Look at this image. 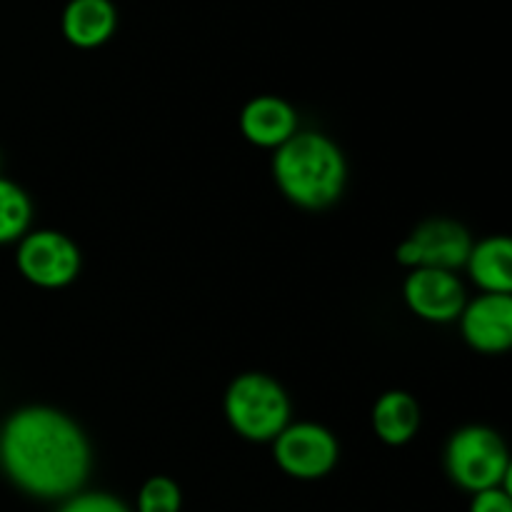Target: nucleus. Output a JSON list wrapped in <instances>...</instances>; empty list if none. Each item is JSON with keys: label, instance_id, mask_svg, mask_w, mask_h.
Masks as SVG:
<instances>
[{"label": "nucleus", "instance_id": "obj_1", "mask_svg": "<svg viewBox=\"0 0 512 512\" xmlns=\"http://www.w3.org/2000/svg\"><path fill=\"white\" fill-rule=\"evenodd\" d=\"M0 463L33 498H70L90 473V445L73 418L45 405H28L15 410L0 430Z\"/></svg>", "mask_w": 512, "mask_h": 512}, {"label": "nucleus", "instance_id": "obj_2", "mask_svg": "<svg viewBox=\"0 0 512 512\" xmlns=\"http://www.w3.org/2000/svg\"><path fill=\"white\" fill-rule=\"evenodd\" d=\"M273 178L280 193L305 210H323L343 195L348 180L343 150L323 133H295L273 155Z\"/></svg>", "mask_w": 512, "mask_h": 512}, {"label": "nucleus", "instance_id": "obj_3", "mask_svg": "<svg viewBox=\"0 0 512 512\" xmlns=\"http://www.w3.org/2000/svg\"><path fill=\"white\" fill-rule=\"evenodd\" d=\"M230 428L253 443H273L290 423V398L283 385L265 373H243L228 385L223 400Z\"/></svg>", "mask_w": 512, "mask_h": 512}, {"label": "nucleus", "instance_id": "obj_4", "mask_svg": "<svg viewBox=\"0 0 512 512\" xmlns=\"http://www.w3.org/2000/svg\"><path fill=\"white\" fill-rule=\"evenodd\" d=\"M445 470L468 493L508 488L510 455L503 438L485 425L460 428L445 448Z\"/></svg>", "mask_w": 512, "mask_h": 512}, {"label": "nucleus", "instance_id": "obj_5", "mask_svg": "<svg viewBox=\"0 0 512 512\" xmlns=\"http://www.w3.org/2000/svg\"><path fill=\"white\" fill-rule=\"evenodd\" d=\"M15 265L28 283L58 290L73 283L80 273V250L58 230H28L18 240Z\"/></svg>", "mask_w": 512, "mask_h": 512}, {"label": "nucleus", "instance_id": "obj_6", "mask_svg": "<svg viewBox=\"0 0 512 512\" xmlns=\"http://www.w3.org/2000/svg\"><path fill=\"white\" fill-rule=\"evenodd\" d=\"M473 238L453 218H428L398 245V263L410 270L433 268L450 270L465 268Z\"/></svg>", "mask_w": 512, "mask_h": 512}, {"label": "nucleus", "instance_id": "obj_7", "mask_svg": "<svg viewBox=\"0 0 512 512\" xmlns=\"http://www.w3.org/2000/svg\"><path fill=\"white\" fill-rule=\"evenodd\" d=\"M273 455L285 475L298 480L325 478L338 463V440L318 423H288L273 440Z\"/></svg>", "mask_w": 512, "mask_h": 512}, {"label": "nucleus", "instance_id": "obj_8", "mask_svg": "<svg viewBox=\"0 0 512 512\" xmlns=\"http://www.w3.org/2000/svg\"><path fill=\"white\" fill-rule=\"evenodd\" d=\"M405 305L418 318L430 323H450L458 320L465 308V288L460 278L450 270L418 268L405 278L403 285Z\"/></svg>", "mask_w": 512, "mask_h": 512}, {"label": "nucleus", "instance_id": "obj_9", "mask_svg": "<svg viewBox=\"0 0 512 512\" xmlns=\"http://www.w3.org/2000/svg\"><path fill=\"white\" fill-rule=\"evenodd\" d=\"M460 330L465 343L478 353H505L512 345V295L483 293L473 303H465Z\"/></svg>", "mask_w": 512, "mask_h": 512}, {"label": "nucleus", "instance_id": "obj_10", "mask_svg": "<svg viewBox=\"0 0 512 512\" xmlns=\"http://www.w3.org/2000/svg\"><path fill=\"white\" fill-rule=\"evenodd\" d=\"M240 133L258 148L278 150L298 133V113L278 95H258L248 100L240 113Z\"/></svg>", "mask_w": 512, "mask_h": 512}, {"label": "nucleus", "instance_id": "obj_11", "mask_svg": "<svg viewBox=\"0 0 512 512\" xmlns=\"http://www.w3.org/2000/svg\"><path fill=\"white\" fill-rule=\"evenodd\" d=\"M118 28V8L113 0H68L60 15L63 38L73 48L93 50L108 43Z\"/></svg>", "mask_w": 512, "mask_h": 512}, {"label": "nucleus", "instance_id": "obj_12", "mask_svg": "<svg viewBox=\"0 0 512 512\" xmlns=\"http://www.w3.org/2000/svg\"><path fill=\"white\" fill-rule=\"evenodd\" d=\"M470 278L483 293H512V243L505 235H493L473 243L468 255Z\"/></svg>", "mask_w": 512, "mask_h": 512}, {"label": "nucleus", "instance_id": "obj_13", "mask_svg": "<svg viewBox=\"0 0 512 512\" xmlns=\"http://www.w3.org/2000/svg\"><path fill=\"white\" fill-rule=\"evenodd\" d=\"M420 428V405L405 390H388L373 405V430L385 445L410 443Z\"/></svg>", "mask_w": 512, "mask_h": 512}, {"label": "nucleus", "instance_id": "obj_14", "mask_svg": "<svg viewBox=\"0 0 512 512\" xmlns=\"http://www.w3.org/2000/svg\"><path fill=\"white\" fill-rule=\"evenodd\" d=\"M33 203L28 193L13 180L0 175V245L18 243L30 230Z\"/></svg>", "mask_w": 512, "mask_h": 512}, {"label": "nucleus", "instance_id": "obj_15", "mask_svg": "<svg viewBox=\"0 0 512 512\" xmlns=\"http://www.w3.org/2000/svg\"><path fill=\"white\" fill-rule=\"evenodd\" d=\"M183 495L178 483L165 475H155L143 483L138 493V512H180Z\"/></svg>", "mask_w": 512, "mask_h": 512}, {"label": "nucleus", "instance_id": "obj_16", "mask_svg": "<svg viewBox=\"0 0 512 512\" xmlns=\"http://www.w3.org/2000/svg\"><path fill=\"white\" fill-rule=\"evenodd\" d=\"M58 512H130L123 500L108 493H75L60 505Z\"/></svg>", "mask_w": 512, "mask_h": 512}, {"label": "nucleus", "instance_id": "obj_17", "mask_svg": "<svg viewBox=\"0 0 512 512\" xmlns=\"http://www.w3.org/2000/svg\"><path fill=\"white\" fill-rule=\"evenodd\" d=\"M470 512H512L510 488H490L473 495Z\"/></svg>", "mask_w": 512, "mask_h": 512}]
</instances>
